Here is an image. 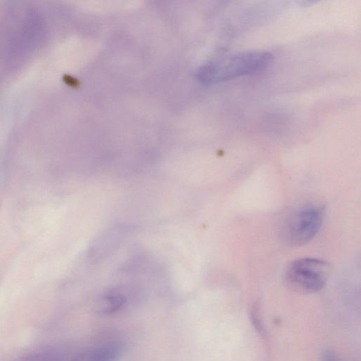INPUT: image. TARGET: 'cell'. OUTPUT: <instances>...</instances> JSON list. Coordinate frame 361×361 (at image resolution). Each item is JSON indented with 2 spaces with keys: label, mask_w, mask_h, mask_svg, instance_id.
<instances>
[{
  "label": "cell",
  "mask_w": 361,
  "mask_h": 361,
  "mask_svg": "<svg viewBox=\"0 0 361 361\" xmlns=\"http://www.w3.org/2000/svg\"><path fill=\"white\" fill-rule=\"evenodd\" d=\"M274 56L266 51H245L229 54L202 66L197 77L205 83L221 82L252 74L267 68Z\"/></svg>",
  "instance_id": "obj_1"
},
{
  "label": "cell",
  "mask_w": 361,
  "mask_h": 361,
  "mask_svg": "<svg viewBox=\"0 0 361 361\" xmlns=\"http://www.w3.org/2000/svg\"><path fill=\"white\" fill-rule=\"evenodd\" d=\"M332 267L324 260L305 257L289 263L284 271L283 279L286 286L295 292L312 293L325 286Z\"/></svg>",
  "instance_id": "obj_2"
},
{
  "label": "cell",
  "mask_w": 361,
  "mask_h": 361,
  "mask_svg": "<svg viewBox=\"0 0 361 361\" xmlns=\"http://www.w3.org/2000/svg\"><path fill=\"white\" fill-rule=\"evenodd\" d=\"M323 214L316 206H306L291 214L282 226L283 240L290 246H301L309 243L322 224Z\"/></svg>",
  "instance_id": "obj_3"
},
{
  "label": "cell",
  "mask_w": 361,
  "mask_h": 361,
  "mask_svg": "<svg viewBox=\"0 0 361 361\" xmlns=\"http://www.w3.org/2000/svg\"><path fill=\"white\" fill-rule=\"evenodd\" d=\"M122 350L118 342L91 347L79 352L71 361H116Z\"/></svg>",
  "instance_id": "obj_4"
},
{
  "label": "cell",
  "mask_w": 361,
  "mask_h": 361,
  "mask_svg": "<svg viewBox=\"0 0 361 361\" xmlns=\"http://www.w3.org/2000/svg\"><path fill=\"white\" fill-rule=\"evenodd\" d=\"M126 298L119 293H110L101 297L96 303L95 310L101 314H110L125 304Z\"/></svg>",
  "instance_id": "obj_5"
},
{
  "label": "cell",
  "mask_w": 361,
  "mask_h": 361,
  "mask_svg": "<svg viewBox=\"0 0 361 361\" xmlns=\"http://www.w3.org/2000/svg\"><path fill=\"white\" fill-rule=\"evenodd\" d=\"M322 361H343L337 355L332 352H326L322 357Z\"/></svg>",
  "instance_id": "obj_6"
}]
</instances>
